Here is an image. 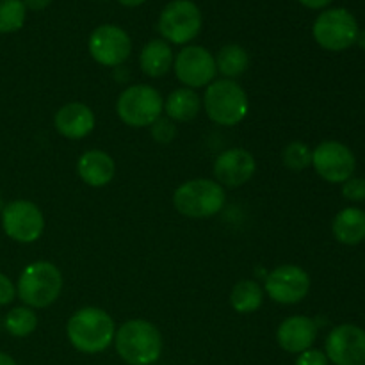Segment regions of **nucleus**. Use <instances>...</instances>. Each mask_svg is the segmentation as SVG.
Returning a JSON list of instances; mask_svg holds the SVG:
<instances>
[{"label":"nucleus","instance_id":"f257e3e1","mask_svg":"<svg viewBox=\"0 0 365 365\" xmlns=\"http://www.w3.org/2000/svg\"><path fill=\"white\" fill-rule=\"evenodd\" d=\"M66 334L75 349L95 355L109 348L116 335V327H114L113 317L106 310L86 307L70 317Z\"/></svg>","mask_w":365,"mask_h":365},{"label":"nucleus","instance_id":"f03ea898","mask_svg":"<svg viewBox=\"0 0 365 365\" xmlns=\"http://www.w3.org/2000/svg\"><path fill=\"white\" fill-rule=\"evenodd\" d=\"M118 355L128 365H152L163 353V337L150 321L132 319L114 335Z\"/></svg>","mask_w":365,"mask_h":365},{"label":"nucleus","instance_id":"7ed1b4c3","mask_svg":"<svg viewBox=\"0 0 365 365\" xmlns=\"http://www.w3.org/2000/svg\"><path fill=\"white\" fill-rule=\"evenodd\" d=\"M203 106L210 120L223 127L241 123L250 110V100L245 89L234 81H216L207 88Z\"/></svg>","mask_w":365,"mask_h":365},{"label":"nucleus","instance_id":"20e7f679","mask_svg":"<svg viewBox=\"0 0 365 365\" xmlns=\"http://www.w3.org/2000/svg\"><path fill=\"white\" fill-rule=\"evenodd\" d=\"M63 289V274L50 262H32L21 271L18 280V296L31 309L52 305Z\"/></svg>","mask_w":365,"mask_h":365},{"label":"nucleus","instance_id":"39448f33","mask_svg":"<svg viewBox=\"0 0 365 365\" xmlns=\"http://www.w3.org/2000/svg\"><path fill=\"white\" fill-rule=\"evenodd\" d=\"M225 198L227 196L223 185L209 178H196L185 182L175 191L173 203L182 216L203 220L221 212L225 207Z\"/></svg>","mask_w":365,"mask_h":365},{"label":"nucleus","instance_id":"423d86ee","mask_svg":"<svg viewBox=\"0 0 365 365\" xmlns=\"http://www.w3.org/2000/svg\"><path fill=\"white\" fill-rule=\"evenodd\" d=\"M164 100L152 86H130L120 95L116 110L120 120L128 127H152L160 118Z\"/></svg>","mask_w":365,"mask_h":365},{"label":"nucleus","instance_id":"0eeeda50","mask_svg":"<svg viewBox=\"0 0 365 365\" xmlns=\"http://www.w3.org/2000/svg\"><path fill=\"white\" fill-rule=\"evenodd\" d=\"M202 31V13L192 0H173L159 16V32L164 41L185 45Z\"/></svg>","mask_w":365,"mask_h":365},{"label":"nucleus","instance_id":"6e6552de","mask_svg":"<svg viewBox=\"0 0 365 365\" xmlns=\"http://www.w3.org/2000/svg\"><path fill=\"white\" fill-rule=\"evenodd\" d=\"M312 32L317 45L331 52H341L356 43V36L360 31L355 16L349 11L335 7L317 16Z\"/></svg>","mask_w":365,"mask_h":365},{"label":"nucleus","instance_id":"1a4fd4ad","mask_svg":"<svg viewBox=\"0 0 365 365\" xmlns=\"http://www.w3.org/2000/svg\"><path fill=\"white\" fill-rule=\"evenodd\" d=\"M2 227L7 237L18 242H34L45 230V217L36 203L16 200L2 209Z\"/></svg>","mask_w":365,"mask_h":365},{"label":"nucleus","instance_id":"9d476101","mask_svg":"<svg viewBox=\"0 0 365 365\" xmlns=\"http://www.w3.org/2000/svg\"><path fill=\"white\" fill-rule=\"evenodd\" d=\"M312 166L330 184H344L353 177L356 159L351 150L339 141H324L312 152Z\"/></svg>","mask_w":365,"mask_h":365},{"label":"nucleus","instance_id":"9b49d317","mask_svg":"<svg viewBox=\"0 0 365 365\" xmlns=\"http://www.w3.org/2000/svg\"><path fill=\"white\" fill-rule=\"evenodd\" d=\"M132 52L130 36L118 25H100L89 38V53L102 66H120Z\"/></svg>","mask_w":365,"mask_h":365},{"label":"nucleus","instance_id":"f8f14e48","mask_svg":"<svg viewBox=\"0 0 365 365\" xmlns=\"http://www.w3.org/2000/svg\"><path fill=\"white\" fill-rule=\"evenodd\" d=\"M175 73L187 88H205L217 75L216 59L203 46H185L175 59Z\"/></svg>","mask_w":365,"mask_h":365},{"label":"nucleus","instance_id":"ddd939ff","mask_svg":"<svg viewBox=\"0 0 365 365\" xmlns=\"http://www.w3.org/2000/svg\"><path fill=\"white\" fill-rule=\"evenodd\" d=\"M310 277L299 266H278L266 277V292L273 302L294 305L307 298Z\"/></svg>","mask_w":365,"mask_h":365},{"label":"nucleus","instance_id":"4468645a","mask_svg":"<svg viewBox=\"0 0 365 365\" xmlns=\"http://www.w3.org/2000/svg\"><path fill=\"white\" fill-rule=\"evenodd\" d=\"M327 359L335 365H365V331L356 324H341L327 337Z\"/></svg>","mask_w":365,"mask_h":365},{"label":"nucleus","instance_id":"2eb2a0df","mask_svg":"<svg viewBox=\"0 0 365 365\" xmlns=\"http://www.w3.org/2000/svg\"><path fill=\"white\" fill-rule=\"evenodd\" d=\"M255 157L245 148H230L221 153L214 163V175L220 185L241 187L255 175Z\"/></svg>","mask_w":365,"mask_h":365},{"label":"nucleus","instance_id":"dca6fc26","mask_svg":"<svg viewBox=\"0 0 365 365\" xmlns=\"http://www.w3.org/2000/svg\"><path fill=\"white\" fill-rule=\"evenodd\" d=\"M317 337L316 321L305 316L287 317L278 327L277 341L287 353H303L312 348Z\"/></svg>","mask_w":365,"mask_h":365},{"label":"nucleus","instance_id":"f3484780","mask_svg":"<svg viewBox=\"0 0 365 365\" xmlns=\"http://www.w3.org/2000/svg\"><path fill=\"white\" fill-rule=\"evenodd\" d=\"M57 132L68 139H82L95 128V114L84 103H66L61 107L53 118Z\"/></svg>","mask_w":365,"mask_h":365},{"label":"nucleus","instance_id":"a211bd4d","mask_svg":"<svg viewBox=\"0 0 365 365\" xmlns=\"http://www.w3.org/2000/svg\"><path fill=\"white\" fill-rule=\"evenodd\" d=\"M77 171L84 184L91 187H103L114 178L116 166L109 153L102 150H89L78 159Z\"/></svg>","mask_w":365,"mask_h":365},{"label":"nucleus","instance_id":"6ab92c4d","mask_svg":"<svg viewBox=\"0 0 365 365\" xmlns=\"http://www.w3.org/2000/svg\"><path fill=\"white\" fill-rule=\"evenodd\" d=\"M335 239L342 245L355 246L365 239V212L355 207L341 210L331 225Z\"/></svg>","mask_w":365,"mask_h":365},{"label":"nucleus","instance_id":"aec40b11","mask_svg":"<svg viewBox=\"0 0 365 365\" xmlns=\"http://www.w3.org/2000/svg\"><path fill=\"white\" fill-rule=\"evenodd\" d=\"M139 64H141L143 73L148 75V77H163L170 71L171 64H173L171 46L164 39H152L143 46Z\"/></svg>","mask_w":365,"mask_h":365},{"label":"nucleus","instance_id":"412c9836","mask_svg":"<svg viewBox=\"0 0 365 365\" xmlns=\"http://www.w3.org/2000/svg\"><path fill=\"white\" fill-rule=\"evenodd\" d=\"M202 100L191 88L175 89L164 103L168 118L175 121H191L198 116Z\"/></svg>","mask_w":365,"mask_h":365},{"label":"nucleus","instance_id":"4be33fe9","mask_svg":"<svg viewBox=\"0 0 365 365\" xmlns=\"http://www.w3.org/2000/svg\"><path fill=\"white\" fill-rule=\"evenodd\" d=\"M250 66V56L242 46L239 45H225L223 48L217 52L216 57V68L223 77L228 81L235 77H241Z\"/></svg>","mask_w":365,"mask_h":365},{"label":"nucleus","instance_id":"5701e85b","mask_svg":"<svg viewBox=\"0 0 365 365\" xmlns=\"http://www.w3.org/2000/svg\"><path fill=\"white\" fill-rule=\"evenodd\" d=\"M264 292L260 285L253 280H241L232 289L230 303L232 309L239 314H253L260 309Z\"/></svg>","mask_w":365,"mask_h":365},{"label":"nucleus","instance_id":"b1692460","mask_svg":"<svg viewBox=\"0 0 365 365\" xmlns=\"http://www.w3.org/2000/svg\"><path fill=\"white\" fill-rule=\"evenodd\" d=\"M4 327L14 337H27L38 327V316L36 312H32L31 307H16L7 312Z\"/></svg>","mask_w":365,"mask_h":365},{"label":"nucleus","instance_id":"393cba45","mask_svg":"<svg viewBox=\"0 0 365 365\" xmlns=\"http://www.w3.org/2000/svg\"><path fill=\"white\" fill-rule=\"evenodd\" d=\"M24 0H0V34L16 32L25 24Z\"/></svg>","mask_w":365,"mask_h":365},{"label":"nucleus","instance_id":"a878e982","mask_svg":"<svg viewBox=\"0 0 365 365\" xmlns=\"http://www.w3.org/2000/svg\"><path fill=\"white\" fill-rule=\"evenodd\" d=\"M282 160H284L285 168L291 171H303L312 164V150L302 141H292L285 146L284 153H282Z\"/></svg>","mask_w":365,"mask_h":365},{"label":"nucleus","instance_id":"bb28decb","mask_svg":"<svg viewBox=\"0 0 365 365\" xmlns=\"http://www.w3.org/2000/svg\"><path fill=\"white\" fill-rule=\"evenodd\" d=\"M177 135V127H175L173 121L170 120H157L155 123L152 125V138L155 139L160 145H168L171 143Z\"/></svg>","mask_w":365,"mask_h":365},{"label":"nucleus","instance_id":"cd10ccee","mask_svg":"<svg viewBox=\"0 0 365 365\" xmlns=\"http://www.w3.org/2000/svg\"><path fill=\"white\" fill-rule=\"evenodd\" d=\"M342 195L351 202H364L365 200V178H348L342 185Z\"/></svg>","mask_w":365,"mask_h":365},{"label":"nucleus","instance_id":"c85d7f7f","mask_svg":"<svg viewBox=\"0 0 365 365\" xmlns=\"http://www.w3.org/2000/svg\"><path fill=\"white\" fill-rule=\"evenodd\" d=\"M296 365H328V359L319 349H307V351L299 353Z\"/></svg>","mask_w":365,"mask_h":365},{"label":"nucleus","instance_id":"c756f323","mask_svg":"<svg viewBox=\"0 0 365 365\" xmlns=\"http://www.w3.org/2000/svg\"><path fill=\"white\" fill-rule=\"evenodd\" d=\"M14 294H16V289H14L13 282L6 274L0 273V305H9L14 299Z\"/></svg>","mask_w":365,"mask_h":365},{"label":"nucleus","instance_id":"7c9ffc66","mask_svg":"<svg viewBox=\"0 0 365 365\" xmlns=\"http://www.w3.org/2000/svg\"><path fill=\"white\" fill-rule=\"evenodd\" d=\"M52 4V0H24L25 9H32V11H43Z\"/></svg>","mask_w":365,"mask_h":365},{"label":"nucleus","instance_id":"2f4dec72","mask_svg":"<svg viewBox=\"0 0 365 365\" xmlns=\"http://www.w3.org/2000/svg\"><path fill=\"white\" fill-rule=\"evenodd\" d=\"M298 2L302 4V6L309 7V9H323V7H327L331 0H298Z\"/></svg>","mask_w":365,"mask_h":365},{"label":"nucleus","instance_id":"473e14b6","mask_svg":"<svg viewBox=\"0 0 365 365\" xmlns=\"http://www.w3.org/2000/svg\"><path fill=\"white\" fill-rule=\"evenodd\" d=\"M118 2H120L121 6H127V7H138V6H141V4H145L146 0H118Z\"/></svg>","mask_w":365,"mask_h":365},{"label":"nucleus","instance_id":"72a5a7b5","mask_svg":"<svg viewBox=\"0 0 365 365\" xmlns=\"http://www.w3.org/2000/svg\"><path fill=\"white\" fill-rule=\"evenodd\" d=\"M0 365H16V362L6 353H0Z\"/></svg>","mask_w":365,"mask_h":365},{"label":"nucleus","instance_id":"f704fd0d","mask_svg":"<svg viewBox=\"0 0 365 365\" xmlns=\"http://www.w3.org/2000/svg\"><path fill=\"white\" fill-rule=\"evenodd\" d=\"M356 43H360V46H364L365 48V31L359 32V36H356Z\"/></svg>","mask_w":365,"mask_h":365},{"label":"nucleus","instance_id":"c9c22d12","mask_svg":"<svg viewBox=\"0 0 365 365\" xmlns=\"http://www.w3.org/2000/svg\"><path fill=\"white\" fill-rule=\"evenodd\" d=\"M4 209V200H2V195H0V212H2Z\"/></svg>","mask_w":365,"mask_h":365}]
</instances>
